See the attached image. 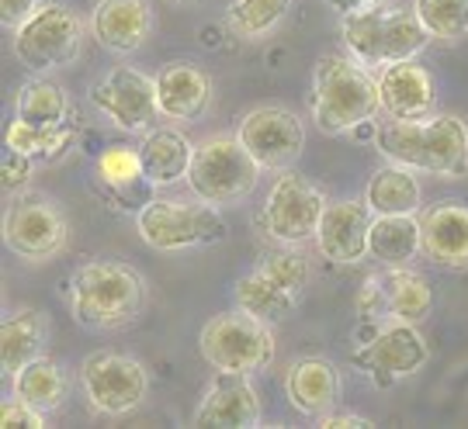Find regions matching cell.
Returning a JSON list of instances; mask_svg holds the SVG:
<instances>
[{
  "instance_id": "8",
  "label": "cell",
  "mask_w": 468,
  "mask_h": 429,
  "mask_svg": "<svg viewBox=\"0 0 468 429\" xmlns=\"http://www.w3.org/2000/svg\"><path fill=\"white\" fill-rule=\"evenodd\" d=\"M198 347L201 357L216 371H236V374H257L274 361V336L268 322H261L243 309L208 319Z\"/></svg>"
},
{
  "instance_id": "30",
  "label": "cell",
  "mask_w": 468,
  "mask_h": 429,
  "mask_svg": "<svg viewBox=\"0 0 468 429\" xmlns=\"http://www.w3.org/2000/svg\"><path fill=\"white\" fill-rule=\"evenodd\" d=\"M77 142V129L63 121V125H28V121H11L7 125V146L28 152L32 160H59L67 156V149H73Z\"/></svg>"
},
{
  "instance_id": "29",
  "label": "cell",
  "mask_w": 468,
  "mask_h": 429,
  "mask_svg": "<svg viewBox=\"0 0 468 429\" xmlns=\"http://www.w3.org/2000/svg\"><path fill=\"white\" fill-rule=\"evenodd\" d=\"M11 392L21 402L35 405L38 413H52V409H59L67 402V392H69L67 371L56 361L38 357V361L25 363L17 374H11Z\"/></svg>"
},
{
  "instance_id": "38",
  "label": "cell",
  "mask_w": 468,
  "mask_h": 429,
  "mask_svg": "<svg viewBox=\"0 0 468 429\" xmlns=\"http://www.w3.org/2000/svg\"><path fill=\"white\" fill-rule=\"evenodd\" d=\"M336 15H357V11H371V7H382L385 0H326Z\"/></svg>"
},
{
  "instance_id": "16",
  "label": "cell",
  "mask_w": 468,
  "mask_h": 429,
  "mask_svg": "<svg viewBox=\"0 0 468 429\" xmlns=\"http://www.w3.org/2000/svg\"><path fill=\"white\" fill-rule=\"evenodd\" d=\"M90 100L101 115H108L125 132H146L160 115L156 80L133 67H115L90 90Z\"/></svg>"
},
{
  "instance_id": "33",
  "label": "cell",
  "mask_w": 468,
  "mask_h": 429,
  "mask_svg": "<svg viewBox=\"0 0 468 429\" xmlns=\"http://www.w3.org/2000/svg\"><path fill=\"white\" fill-rule=\"evenodd\" d=\"M288 7H292V0H233L229 25L243 38H261L282 25Z\"/></svg>"
},
{
  "instance_id": "39",
  "label": "cell",
  "mask_w": 468,
  "mask_h": 429,
  "mask_svg": "<svg viewBox=\"0 0 468 429\" xmlns=\"http://www.w3.org/2000/svg\"><path fill=\"white\" fill-rule=\"evenodd\" d=\"M170 4H177V0H170Z\"/></svg>"
},
{
  "instance_id": "12",
  "label": "cell",
  "mask_w": 468,
  "mask_h": 429,
  "mask_svg": "<svg viewBox=\"0 0 468 429\" xmlns=\"http://www.w3.org/2000/svg\"><path fill=\"white\" fill-rule=\"evenodd\" d=\"M69 239L67 214L59 212V204L42 194H17L7 204L4 214V243L11 253L42 264L52 260L56 253H63Z\"/></svg>"
},
{
  "instance_id": "17",
  "label": "cell",
  "mask_w": 468,
  "mask_h": 429,
  "mask_svg": "<svg viewBox=\"0 0 468 429\" xmlns=\"http://www.w3.org/2000/svg\"><path fill=\"white\" fill-rule=\"evenodd\" d=\"M371 222H375V212H371L368 201H326L316 229L319 253L326 260H334V264H357V260H365Z\"/></svg>"
},
{
  "instance_id": "23",
  "label": "cell",
  "mask_w": 468,
  "mask_h": 429,
  "mask_svg": "<svg viewBox=\"0 0 468 429\" xmlns=\"http://www.w3.org/2000/svg\"><path fill=\"white\" fill-rule=\"evenodd\" d=\"M153 80L160 115L170 121H198L212 104V77L195 63H167Z\"/></svg>"
},
{
  "instance_id": "25",
  "label": "cell",
  "mask_w": 468,
  "mask_h": 429,
  "mask_svg": "<svg viewBox=\"0 0 468 429\" xmlns=\"http://www.w3.org/2000/svg\"><path fill=\"white\" fill-rule=\"evenodd\" d=\"M423 249V229L413 214H375L368 235V256L382 267H406Z\"/></svg>"
},
{
  "instance_id": "1",
  "label": "cell",
  "mask_w": 468,
  "mask_h": 429,
  "mask_svg": "<svg viewBox=\"0 0 468 429\" xmlns=\"http://www.w3.org/2000/svg\"><path fill=\"white\" fill-rule=\"evenodd\" d=\"M378 152L392 163L437 177L468 173V129L458 115H437L423 121H385L375 132Z\"/></svg>"
},
{
  "instance_id": "22",
  "label": "cell",
  "mask_w": 468,
  "mask_h": 429,
  "mask_svg": "<svg viewBox=\"0 0 468 429\" xmlns=\"http://www.w3.org/2000/svg\"><path fill=\"white\" fill-rule=\"evenodd\" d=\"M90 32L108 52L129 56L143 49L153 32V11L146 0H101L90 15Z\"/></svg>"
},
{
  "instance_id": "35",
  "label": "cell",
  "mask_w": 468,
  "mask_h": 429,
  "mask_svg": "<svg viewBox=\"0 0 468 429\" xmlns=\"http://www.w3.org/2000/svg\"><path fill=\"white\" fill-rule=\"evenodd\" d=\"M32 166H35V160L28 152L7 146L4 149V187H7V191H21L25 183L32 181Z\"/></svg>"
},
{
  "instance_id": "26",
  "label": "cell",
  "mask_w": 468,
  "mask_h": 429,
  "mask_svg": "<svg viewBox=\"0 0 468 429\" xmlns=\"http://www.w3.org/2000/svg\"><path fill=\"white\" fill-rule=\"evenodd\" d=\"M49 343V322L46 315L35 309H21V312L7 315L0 326V361L7 374H17L25 363L42 357V350Z\"/></svg>"
},
{
  "instance_id": "21",
  "label": "cell",
  "mask_w": 468,
  "mask_h": 429,
  "mask_svg": "<svg viewBox=\"0 0 468 429\" xmlns=\"http://www.w3.org/2000/svg\"><path fill=\"white\" fill-rule=\"evenodd\" d=\"M423 256L448 270L468 267V208L458 201H441L420 214Z\"/></svg>"
},
{
  "instance_id": "31",
  "label": "cell",
  "mask_w": 468,
  "mask_h": 429,
  "mask_svg": "<svg viewBox=\"0 0 468 429\" xmlns=\"http://www.w3.org/2000/svg\"><path fill=\"white\" fill-rule=\"evenodd\" d=\"M69 115V98L63 87L49 80H28L17 90L15 118L28 125H63Z\"/></svg>"
},
{
  "instance_id": "32",
  "label": "cell",
  "mask_w": 468,
  "mask_h": 429,
  "mask_svg": "<svg viewBox=\"0 0 468 429\" xmlns=\"http://www.w3.org/2000/svg\"><path fill=\"white\" fill-rule=\"evenodd\" d=\"M413 11L437 42H462L468 35V0H417Z\"/></svg>"
},
{
  "instance_id": "37",
  "label": "cell",
  "mask_w": 468,
  "mask_h": 429,
  "mask_svg": "<svg viewBox=\"0 0 468 429\" xmlns=\"http://www.w3.org/2000/svg\"><path fill=\"white\" fill-rule=\"evenodd\" d=\"M319 426L323 429H368L371 423L368 419H361V415H336V413H330V415H323L319 419Z\"/></svg>"
},
{
  "instance_id": "13",
  "label": "cell",
  "mask_w": 468,
  "mask_h": 429,
  "mask_svg": "<svg viewBox=\"0 0 468 429\" xmlns=\"http://www.w3.org/2000/svg\"><path fill=\"white\" fill-rule=\"evenodd\" d=\"M323 208H326V198L319 187L282 170V177L274 181L268 201H264L261 229L268 232L271 239H278L282 246H299L305 239H316Z\"/></svg>"
},
{
  "instance_id": "14",
  "label": "cell",
  "mask_w": 468,
  "mask_h": 429,
  "mask_svg": "<svg viewBox=\"0 0 468 429\" xmlns=\"http://www.w3.org/2000/svg\"><path fill=\"white\" fill-rule=\"evenodd\" d=\"M431 357L427 340L410 322H388L361 350H354V367L365 371L375 388H392L396 381L417 374Z\"/></svg>"
},
{
  "instance_id": "10",
  "label": "cell",
  "mask_w": 468,
  "mask_h": 429,
  "mask_svg": "<svg viewBox=\"0 0 468 429\" xmlns=\"http://www.w3.org/2000/svg\"><path fill=\"white\" fill-rule=\"evenodd\" d=\"M431 312H434L431 284L406 267H385L378 274H371L357 295V315L378 326H388V322L420 326Z\"/></svg>"
},
{
  "instance_id": "20",
  "label": "cell",
  "mask_w": 468,
  "mask_h": 429,
  "mask_svg": "<svg viewBox=\"0 0 468 429\" xmlns=\"http://www.w3.org/2000/svg\"><path fill=\"white\" fill-rule=\"evenodd\" d=\"M378 90H382V111L396 121H423L434 111V80L417 59L385 67L378 77Z\"/></svg>"
},
{
  "instance_id": "9",
  "label": "cell",
  "mask_w": 468,
  "mask_h": 429,
  "mask_svg": "<svg viewBox=\"0 0 468 429\" xmlns=\"http://www.w3.org/2000/svg\"><path fill=\"white\" fill-rule=\"evenodd\" d=\"M80 42H84V21L56 0L28 17L21 28H15L17 63L32 73L69 67L80 56Z\"/></svg>"
},
{
  "instance_id": "6",
  "label": "cell",
  "mask_w": 468,
  "mask_h": 429,
  "mask_svg": "<svg viewBox=\"0 0 468 429\" xmlns=\"http://www.w3.org/2000/svg\"><path fill=\"white\" fill-rule=\"evenodd\" d=\"M257 181H261V163L233 135H212L198 142L191 156V170H187L191 194L216 208L239 204L247 194H253Z\"/></svg>"
},
{
  "instance_id": "15",
  "label": "cell",
  "mask_w": 468,
  "mask_h": 429,
  "mask_svg": "<svg viewBox=\"0 0 468 429\" xmlns=\"http://www.w3.org/2000/svg\"><path fill=\"white\" fill-rule=\"evenodd\" d=\"M236 139L247 146L261 170H288L302 156L305 146V129L299 115L284 108H253L250 115L239 121Z\"/></svg>"
},
{
  "instance_id": "36",
  "label": "cell",
  "mask_w": 468,
  "mask_h": 429,
  "mask_svg": "<svg viewBox=\"0 0 468 429\" xmlns=\"http://www.w3.org/2000/svg\"><path fill=\"white\" fill-rule=\"evenodd\" d=\"M46 4H52V0H0V17H4V25L21 28V25L32 15H38Z\"/></svg>"
},
{
  "instance_id": "5",
  "label": "cell",
  "mask_w": 468,
  "mask_h": 429,
  "mask_svg": "<svg viewBox=\"0 0 468 429\" xmlns=\"http://www.w3.org/2000/svg\"><path fill=\"white\" fill-rule=\"evenodd\" d=\"M313 270L299 249H278L268 253L257 270L236 284V309L257 315L261 322H282L302 305L309 291Z\"/></svg>"
},
{
  "instance_id": "4",
  "label": "cell",
  "mask_w": 468,
  "mask_h": 429,
  "mask_svg": "<svg viewBox=\"0 0 468 429\" xmlns=\"http://www.w3.org/2000/svg\"><path fill=\"white\" fill-rule=\"evenodd\" d=\"M340 35L351 56L365 67H392L402 59H417L431 35L423 28L417 11L399 7H371L357 15H344Z\"/></svg>"
},
{
  "instance_id": "11",
  "label": "cell",
  "mask_w": 468,
  "mask_h": 429,
  "mask_svg": "<svg viewBox=\"0 0 468 429\" xmlns=\"http://www.w3.org/2000/svg\"><path fill=\"white\" fill-rule=\"evenodd\" d=\"M80 384L90 409H98L101 415H125L143 405V398L150 392V374L129 353L101 350L84 361Z\"/></svg>"
},
{
  "instance_id": "24",
  "label": "cell",
  "mask_w": 468,
  "mask_h": 429,
  "mask_svg": "<svg viewBox=\"0 0 468 429\" xmlns=\"http://www.w3.org/2000/svg\"><path fill=\"white\" fill-rule=\"evenodd\" d=\"M284 395L309 419H323L340 402V374L326 357H299L284 374Z\"/></svg>"
},
{
  "instance_id": "28",
  "label": "cell",
  "mask_w": 468,
  "mask_h": 429,
  "mask_svg": "<svg viewBox=\"0 0 468 429\" xmlns=\"http://www.w3.org/2000/svg\"><path fill=\"white\" fill-rule=\"evenodd\" d=\"M365 201L375 214H417L423 204V191H420V181L413 177L410 166L388 163L382 170H375L368 191H365Z\"/></svg>"
},
{
  "instance_id": "3",
  "label": "cell",
  "mask_w": 468,
  "mask_h": 429,
  "mask_svg": "<svg viewBox=\"0 0 468 429\" xmlns=\"http://www.w3.org/2000/svg\"><path fill=\"white\" fill-rule=\"evenodd\" d=\"M146 281L129 264L90 260L73 274V315L87 330H125L143 315Z\"/></svg>"
},
{
  "instance_id": "27",
  "label": "cell",
  "mask_w": 468,
  "mask_h": 429,
  "mask_svg": "<svg viewBox=\"0 0 468 429\" xmlns=\"http://www.w3.org/2000/svg\"><path fill=\"white\" fill-rule=\"evenodd\" d=\"M191 156H195V146H191L185 139V132H177V129H153V132L143 139V146H139L143 170H146V177H150L156 187L187 181Z\"/></svg>"
},
{
  "instance_id": "34",
  "label": "cell",
  "mask_w": 468,
  "mask_h": 429,
  "mask_svg": "<svg viewBox=\"0 0 468 429\" xmlns=\"http://www.w3.org/2000/svg\"><path fill=\"white\" fill-rule=\"evenodd\" d=\"M0 426L4 429H15V426L42 429L46 426V413H38L35 405H28V402H21V398L15 395L11 402L0 405Z\"/></svg>"
},
{
  "instance_id": "18",
  "label": "cell",
  "mask_w": 468,
  "mask_h": 429,
  "mask_svg": "<svg viewBox=\"0 0 468 429\" xmlns=\"http://www.w3.org/2000/svg\"><path fill=\"white\" fill-rule=\"evenodd\" d=\"M250 374H236V371H218L216 381L208 384V392L201 398L195 426H229L247 429L261 423V398L253 392Z\"/></svg>"
},
{
  "instance_id": "7",
  "label": "cell",
  "mask_w": 468,
  "mask_h": 429,
  "mask_svg": "<svg viewBox=\"0 0 468 429\" xmlns=\"http://www.w3.org/2000/svg\"><path fill=\"white\" fill-rule=\"evenodd\" d=\"M135 225L143 243L153 249H195L212 246L226 239V218L208 201H185V198H153L143 212L135 214Z\"/></svg>"
},
{
  "instance_id": "19",
  "label": "cell",
  "mask_w": 468,
  "mask_h": 429,
  "mask_svg": "<svg viewBox=\"0 0 468 429\" xmlns=\"http://www.w3.org/2000/svg\"><path fill=\"white\" fill-rule=\"evenodd\" d=\"M98 187L115 201L122 212H143L153 201V187L156 183L146 177L143 160H139V146H108L98 156L94 166Z\"/></svg>"
},
{
  "instance_id": "2",
  "label": "cell",
  "mask_w": 468,
  "mask_h": 429,
  "mask_svg": "<svg viewBox=\"0 0 468 429\" xmlns=\"http://www.w3.org/2000/svg\"><path fill=\"white\" fill-rule=\"evenodd\" d=\"M382 111V90L365 63L347 56H323L313 77V121L319 132H354Z\"/></svg>"
}]
</instances>
